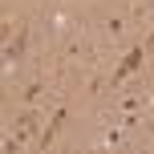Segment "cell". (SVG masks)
Masks as SVG:
<instances>
[{"mask_svg": "<svg viewBox=\"0 0 154 154\" xmlns=\"http://www.w3.org/2000/svg\"><path fill=\"white\" fill-rule=\"evenodd\" d=\"M138 65H142V45H134V49H130V53H126V61H122V65H118V73H114V85H118V81H122V77H130L134 69H138Z\"/></svg>", "mask_w": 154, "mask_h": 154, "instance_id": "cell-1", "label": "cell"}, {"mask_svg": "<svg viewBox=\"0 0 154 154\" xmlns=\"http://www.w3.org/2000/svg\"><path fill=\"white\" fill-rule=\"evenodd\" d=\"M61 126H65V109H57V114H53V122H49V130L41 134V146H49V142L57 138V130H61Z\"/></svg>", "mask_w": 154, "mask_h": 154, "instance_id": "cell-2", "label": "cell"}, {"mask_svg": "<svg viewBox=\"0 0 154 154\" xmlns=\"http://www.w3.org/2000/svg\"><path fill=\"white\" fill-rule=\"evenodd\" d=\"M24 37H29V32H24V29H20V37H16V41H12V45H8V49H4V57H8V65H12V61H20V53H24Z\"/></svg>", "mask_w": 154, "mask_h": 154, "instance_id": "cell-3", "label": "cell"}]
</instances>
